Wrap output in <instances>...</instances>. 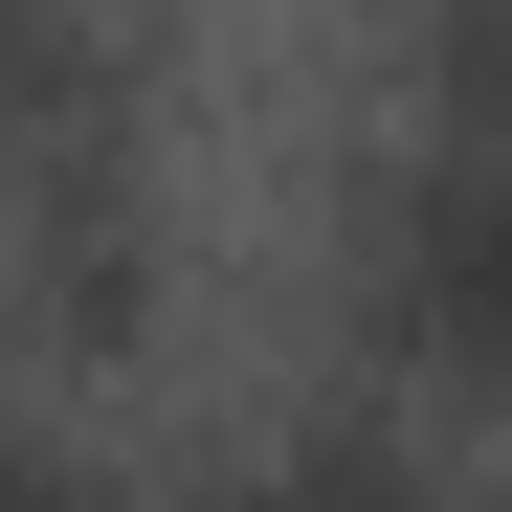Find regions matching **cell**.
<instances>
[{"label":"cell","instance_id":"obj_1","mask_svg":"<svg viewBox=\"0 0 512 512\" xmlns=\"http://www.w3.org/2000/svg\"><path fill=\"white\" fill-rule=\"evenodd\" d=\"M357 312L401 334L423 379L512 401V134H423L401 179L357 201Z\"/></svg>","mask_w":512,"mask_h":512},{"label":"cell","instance_id":"obj_2","mask_svg":"<svg viewBox=\"0 0 512 512\" xmlns=\"http://www.w3.org/2000/svg\"><path fill=\"white\" fill-rule=\"evenodd\" d=\"M223 512H446V490H423L401 446H357V423H312V446H268V468H245Z\"/></svg>","mask_w":512,"mask_h":512},{"label":"cell","instance_id":"obj_3","mask_svg":"<svg viewBox=\"0 0 512 512\" xmlns=\"http://www.w3.org/2000/svg\"><path fill=\"white\" fill-rule=\"evenodd\" d=\"M423 134H512V0H423Z\"/></svg>","mask_w":512,"mask_h":512},{"label":"cell","instance_id":"obj_4","mask_svg":"<svg viewBox=\"0 0 512 512\" xmlns=\"http://www.w3.org/2000/svg\"><path fill=\"white\" fill-rule=\"evenodd\" d=\"M0 512H112V490L67 468V446H23V423H0Z\"/></svg>","mask_w":512,"mask_h":512}]
</instances>
